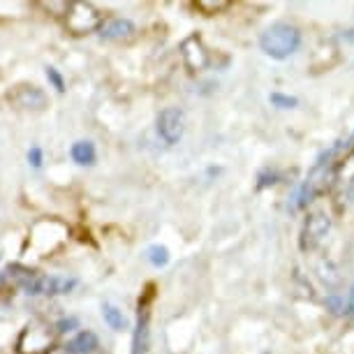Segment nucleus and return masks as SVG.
Returning a JSON list of instances; mask_svg holds the SVG:
<instances>
[{
	"mask_svg": "<svg viewBox=\"0 0 354 354\" xmlns=\"http://www.w3.org/2000/svg\"><path fill=\"white\" fill-rule=\"evenodd\" d=\"M8 276L28 294V297H58V294H70L79 285L77 278L68 276H44L32 269H26L21 264H12Z\"/></svg>",
	"mask_w": 354,
	"mask_h": 354,
	"instance_id": "1",
	"label": "nucleus"
},
{
	"mask_svg": "<svg viewBox=\"0 0 354 354\" xmlns=\"http://www.w3.org/2000/svg\"><path fill=\"white\" fill-rule=\"evenodd\" d=\"M301 42H304L301 30L290 21L271 24L259 35V49H262L264 56L273 58V61H287V58L299 51Z\"/></svg>",
	"mask_w": 354,
	"mask_h": 354,
	"instance_id": "2",
	"label": "nucleus"
},
{
	"mask_svg": "<svg viewBox=\"0 0 354 354\" xmlns=\"http://www.w3.org/2000/svg\"><path fill=\"white\" fill-rule=\"evenodd\" d=\"M331 232V216L322 209L308 211L304 218V225L299 230V250L301 252H313L317 250L319 245Z\"/></svg>",
	"mask_w": 354,
	"mask_h": 354,
	"instance_id": "3",
	"label": "nucleus"
},
{
	"mask_svg": "<svg viewBox=\"0 0 354 354\" xmlns=\"http://www.w3.org/2000/svg\"><path fill=\"white\" fill-rule=\"evenodd\" d=\"M104 24L102 10L93 3H70V10L65 15V26L72 35H88L93 30H100Z\"/></svg>",
	"mask_w": 354,
	"mask_h": 354,
	"instance_id": "4",
	"label": "nucleus"
},
{
	"mask_svg": "<svg viewBox=\"0 0 354 354\" xmlns=\"http://www.w3.org/2000/svg\"><path fill=\"white\" fill-rule=\"evenodd\" d=\"M158 137L162 139L167 146H176L183 139L185 132V113L178 106H165L156 118Z\"/></svg>",
	"mask_w": 354,
	"mask_h": 354,
	"instance_id": "5",
	"label": "nucleus"
},
{
	"mask_svg": "<svg viewBox=\"0 0 354 354\" xmlns=\"http://www.w3.org/2000/svg\"><path fill=\"white\" fill-rule=\"evenodd\" d=\"M51 345V326L42 322H30L24 326L17 338V354H39Z\"/></svg>",
	"mask_w": 354,
	"mask_h": 354,
	"instance_id": "6",
	"label": "nucleus"
},
{
	"mask_svg": "<svg viewBox=\"0 0 354 354\" xmlns=\"http://www.w3.org/2000/svg\"><path fill=\"white\" fill-rule=\"evenodd\" d=\"M151 350V301L149 297L139 299L137 319L132 329V347L130 354H149Z\"/></svg>",
	"mask_w": 354,
	"mask_h": 354,
	"instance_id": "7",
	"label": "nucleus"
},
{
	"mask_svg": "<svg viewBox=\"0 0 354 354\" xmlns=\"http://www.w3.org/2000/svg\"><path fill=\"white\" fill-rule=\"evenodd\" d=\"M181 58L190 72H204L211 65V51L206 49L199 32H192L181 42Z\"/></svg>",
	"mask_w": 354,
	"mask_h": 354,
	"instance_id": "8",
	"label": "nucleus"
},
{
	"mask_svg": "<svg viewBox=\"0 0 354 354\" xmlns=\"http://www.w3.org/2000/svg\"><path fill=\"white\" fill-rule=\"evenodd\" d=\"M8 97L12 104L19 106V109L42 111L46 106V93L35 84H19L8 93Z\"/></svg>",
	"mask_w": 354,
	"mask_h": 354,
	"instance_id": "9",
	"label": "nucleus"
},
{
	"mask_svg": "<svg viewBox=\"0 0 354 354\" xmlns=\"http://www.w3.org/2000/svg\"><path fill=\"white\" fill-rule=\"evenodd\" d=\"M137 32V26L125 17H113V19H106L100 28V37L106 39V42H123V39H130L135 37Z\"/></svg>",
	"mask_w": 354,
	"mask_h": 354,
	"instance_id": "10",
	"label": "nucleus"
},
{
	"mask_svg": "<svg viewBox=\"0 0 354 354\" xmlns=\"http://www.w3.org/2000/svg\"><path fill=\"white\" fill-rule=\"evenodd\" d=\"M97 347H100V338L93 331L84 329V331H79L75 338L68 340L63 352L65 354H93V352H97Z\"/></svg>",
	"mask_w": 354,
	"mask_h": 354,
	"instance_id": "11",
	"label": "nucleus"
},
{
	"mask_svg": "<svg viewBox=\"0 0 354 354\" xmlns=\"http://www.w3.org/2000/svg\"><path fill=\"white\" fill-rule=\"evenodd\" d=\"M70 158L75 160L79 167H93L97 160V151L95 144L88 142V139H82V142H75L70 146Z\"/></svg>",
	"mask_w": 354,
	"mask_h": 354,
	"instance_id": "12",
	"label": "nucleus"
},
{
	"mask_svg": "<svg viewBox=\"0 0 354 354\" xmlns=\"http://www.w3.org/2000/svg\"><path fill=\"white\" fill-rule=\"evenodd\" d=\"M336 176H338V183H345V185L354 183V149L347 151L343 160H338Z\"/></svg>",
	"mask_w": 354,
	"mask_h": 354,
	"instance_id": "13",
	"label": "nucleus"
},
{
	"mask_svg": "<svg viewBox=\"0 0 354 354\" xmlns=\"http://www.w3.org/2000/svg\"><path fill=\"white\" fill-rule=\"evenodd\" d=\"M102 317H104L106 326H109V329H113V331H123L125 326H128L123 310H118L113 304H102Z\"/></svg>",
	"mask_w": 354,
	"mask_h": 354,
	"instance_id": "14",
	"label": "nucleus"
},
{
	"mask_svg": "<svg viewBox=\"0 0 354 354\" xmlns=\"http://www.w3.org/2000/svg\"><path fill=\"white\" fill-rule=\"evenodd\" d=\"M192 8L202 12L204 17H216V15H223L225 10H230L232 3L230 0H197Z\"/></svg>",
	"mask_w": 354,
	"mask_h": 354,
	"instance_id": "15",
	"label": "nucleus"
},
{
	"mask_svg": "<svg viewBox=\"0 0 354 354\" xmlns=\"http://www.w3.org/2000/svg\"><path fill=\"white\" fill-rule=\"evenodd\" d=\"M146 259L151 262V266H156V269H162V266L169 264L171 255H169V250H167V245L156 243V245H151V248L146 250Z\"/></svg>",
	"mask_w": 354,
	"mask_h": 354,
	"instance_id": "16",
	"label": "nucleus"
},
{
	"mask_svg": "<svg viewBox=\"0 0 354 354\" xmlns=\"http://www.w3.org/2000/svg\"><path fill=\"white\" fill-rule=\"evenodd\" d=\"M269 102L273 106H278V109H294V106H299V97L294 95H285V93H271L269 95Z\"/></svg>",
	"mask_w": 354,
	"mask_h": 354,
	"instance_id": "17",
	"label": "nucleus"
},
{
	"mask_svg": "<svg viewBox=\"0 0 354 354\" xmlns=\"http://www.w3.org/2000/svg\"><path fill=\"white\" fill-rule=\"evenodd\" d=\"M280 181V174L276 169H262L257 176V190H264V188H271Z\"/></svg>",
	"mask_w": 354,
	"mask_h": 354,
	"instance_id": "18",
	"label": "nucleus"
},
{
	"mask_svg": "<svg viewBox=\"0 0 354 354\" xmlns=\"http://www.w3.org/2000/svg\"><path fill=\"white\" fill-rule=\"evenodd\" d=\"M46 79H49V84L56 88V93H65V79L56 68H51V65L46 68Z\"/></svg>",
	"mask_w": 354,
	"mask_h": 354,
	"instance_id": "19",
	"label": "nucleus"
},
{
	"mask_svg": "<svg viewBox=\"0 0 354 354\" xmlns=\"http://www.w3.org/2000/svg\"><path fill=\"white\" fill-rule=\"evenodd\" d=\"M77 326H79L77 317H63V319H58V322L53 324V329H56L58 333H68V331H75Z\"/></svg>",
	"mask_w": 354,
	"mask_h": 354,
	"instance_id": "20",
	"label": "nucleus"
},
{
	"mask_svg": "<svg viewBox=\"0 0 354 354\" xmlns=\"http://www.w3.org/2000/svg\"><path fill=\"white\" fill-rule=\"evenodd\" d=\"M326 308H329L331 315H340L345 310V304L338 294H331V297H326Z\"/></svg>",
	"mask_w": 354,
	"mask_h": 354,
	"instance_id": "21",
	"label": "nucleus"
},
{
	"mask_svg": "<svg viewBox=\"0 0 354 354\" xmlns=\"http://www.w3.org/2000/svg\"><path fill=\"white\" fill-rule=\"evenodd\" d=\"M28 162L35 167V169H39L42 167V162H44V153H42V149L39 146H30V151H28Z\"/></svg>",
	"mask_w": 354,
	"mask_h": 354,
	"instance_id": "22",
	"label": "nucleus"
},
{
	"mask_svg": "<svg viewBox=\"0 0 354 354\" xmlns=\"http://www.w3.org/2000/svg\"><path fill=\"white\" fill-rule=\"evenodd\" d=\"M347 313L354 317V287L350 290V297H347Z\"/></svg>",
	"mask_w": 354,
	"mask_h": 354,
	"instance_id": "23",
	"label": "nucleus"
}]
</instances>
